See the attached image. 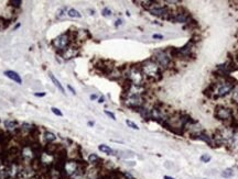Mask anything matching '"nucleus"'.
Returning <instances> with one entry per match:
<instances>
[{
  "label": "nucleus",
  "mask_w": 238,
  "mask_h": 179,
  "mask_svg": "<svg viewBox=\"0 0 238 179\" xmlns=\"http://www.w3.org/2000/svg\"><path fill=\"white\" fill-rule=\"evenodd\" d=\"M216 80L212 83L206 89L204 94L213 100H217L219 98H224L227 94H229L234 90V88L237 86L236 80L232 76H215Z\"/></svg>",
  "instance_id": "1"
},
{
  "label": "nucleus",
  "mask_w": 238,
  "mask_h": 179,
  "mask_svg": "<svg viewBox=\"0 0 238 179\" xmlns=\"http://www.w3.org/2000/svg\"><path fill=\"white\" fill-rule=\"evenodd\" d=\"M140 69L142 71L144 79L150 81H159L162 78V69L152 58H149L143 61L140 65Z\"/></svg>",
  "instance_id": "2"
},
{
  "label": "nucleus",
  "mask_w": 238,
  "mask_h": 179,
  "mask_svg": "<svg viewBox=\"0 0 238 179\" xmlns=\"http://www.w3.org/2000/svg\"><path fill=\"white\" fill-rule=\"evenodd\" d=\"M151 58L160 66L162 71L169 69L173 65V57L171 56L169 50H157L153 52Z\"/></svg>",
  "instance_id": "3"
},
{
  "label": "nucleus",
  "mask_w": 238,
  "mask_h": 179,
  "mask_svg": "<svg viewBox=\"0 0 238 179\" xmlns=\"http://www.w3.org/2000/svg\"><path fill=\"white\" fill-rule=\"evenodd\" d=\"M214 117L224 123L225 127H229L234 121L235 114H234V110L232 108L224 106V104H218L214 110Z\"/></svg>",
  "instance_id": "4"
},
{
  "label": "nucleus",
  "mask_w": 238,
  "mask_h": 179,
  "mask_svg": "<svg viewBox=\"0 0 238 179\" xmlns=\"http://www.w3.org/2000/svg\"><path fill=\"white\" fill-rule=\"evenodd\" d=\"M124 75L126 76V80H128L131 85H144V76H143L142 71L140 69V66H131Z\"/></svg>",
  "instance_id": "5"
},
{
  "label": "nucleus",
  "mask_w": 238,
  "mask_h": 179,
  "mask_svg": "<svg viewBox=\"0 0 238 179\" xmlns=\"http://www.w3.org/2000/svg\"><path fill=\"white\" fill-rule=\"evenodd\" d=\"M167 20L172 22V23L187 24L193 20V18H192V15L187 10H185L184 8H179L176 11H172Z\"/></svg>",
  "instance_id": "6"
},
{
  "label": "nucleus",
  "mask_w": 238,
  "mask_h": 179,
  "mask_svg": "<svg viewBox=\"0 0 238 179\" xmlns=\"http://www.w3.org/2000/svg\"><path fill=\"white\" fill-rule=\"evenodd\" d=\"M73 43V38H72V32H65V33L58 35L57 38H55L52 41V45L53 47L56 50L57 52L61 53L63 51H65L67 47L71 45Z\"/></svg>",
  "instance_id": "7"
},
{
  "label": "nucleus",
  "mask_w": 238,
  "mask_h": 179,
  "mask_svg": "<svg viewBox=\"0 0 238 179\" xmlns=\"http://www.w3.org/2000/svg\"><path fill=\"white\" fill-rule=\"evenodd\" d=\"M150 13L154 15V17H158V18H161V19H168V17L171 14L172 10L165 5H160L158 1H154L153 5L149 8L148 10Z\"/></svg>",
  "instance_id": "8"
},
{
  "label": "nucleus",
  "mask_w": 238,
  "mask_h": 179,
  "mask_svg": "<svg viewBox=\"0 0 238 179\" xmlns=\"http://www.w3.org/2000/svg\"><path fill=\"white\" fill-rule=\"evenodd\" d=\"M123 101L126 107L134 110H139L144 104L143 96H124Z\"/></svg>",
  "instance_id": "9"
},
{
  "label": "nucleus",
  "mask_w": 238,
  "mask_h": 179,
  "mask_svg": "<svg viewBox=\"0 0 238 179\" xmlns=\"http://www.w3.org/2000/svg\"><path fill=\"white\" fill-rule=\"evenodd\" d=\"M77 55H78V48H77L76 46H74L73 44L70 45L65 51H63V52L61 53V56H62L64 59H66V61L76 57Z\"/></svg>",
  "instance_id": "10"
},
{
  "label": "nucleus",
  "mask_w": 238,
  "mask_h": 179,
  "mask_svg": "<svg viewBox=\"0 0 238 179\" xmlns=\"http://www.w3.org/2000/svg\"><path fill=\"white\" fill-rule=\"evenodd\" d=\"M4 74H5L6 77H8L9 79L13 80L14 83H17V84H19V85L22 84V79H21V77H20V75L18 73H15V71H5Z\"/></svg>",
  "instance_id": "11"
},
{
  "label": "nucleus",
  "mask_w": 238,
  "mask_h": 179,
  "mask_svg": "<svg viewBox=\"0 0 238 179\" xmlns=\"http://www.w3.org/2000/svg\"><path fill=\"white\" fill-rule=\"evenodd\" d=\"M49 77H50V79L52 80V83L54 84V85H55V87H56L57 89L60 90V91H61V92H62L63 94H65V89L63 88L62 84H61V83H60V81L57 80L56 77H55V76L53 75L52 73H50V74H49Z\"/></svg>",
  "instance_id": "12"
},
{
  "label": "nucleus",
  "mask_w": 238,
  "mask_h": 179,
  "mask_svg": "<svg viewBox=\"0 0 238 179\" xmlns=\"http://www.w3.org/2000/svg\"><path fill=\"white\" fill-rule=\"evenodd\" d=\"M43 138H44V141L46 142L48 144H51V143H53V142L56 140V136H55L54 133L50 132V131H46V132H44V134H43Z\"/></svg>",
  "instance_id": "13"
},
{
  "label": "nucleus",
  "mask_w": 238,
  "mask_h": 179,
  "mask_svg": "<svg viewBox=\"0 0 238 179\" xmlns=\"http://www.w3.org/2000/svg\"><path fill=\"white\" fill-rule=\"evenodd\" d=\"M98 150H99L101 153L107 154V155H114V153H115V151L111 147H109L108 145H105V144H100V145L98 146Z\"/></svg>",
  "instance_id": "14"
},
{
  "label": "nucleus",
  "mask_w": 238,
  "mask_h": 179,
  "mask_svg": "<svg viewBox=\"0 0 238 179\" xmlns=\"http://www.w3.org/2000/svg\"><path fill=\"white\" fill-rule=\"evenodd\" d=\"M100 157L98 155H96V154H89L88 155V163L89 164H92V165H97L98 164V162H100Z\"/></svg>",
  "instance_id": "15"
},
{
  "label": "nucleus",
  "mask_w": 238,
  "mask_h": 179,
  "mask_svg": "<svg viewBox=\"0 0 238 179\" xmlns=\"http://www.w3.org/2000/svg\"><path fill=\"white\" fill-rule=\"evenodd\" d=\"M66 13H67V15L71 17V18H82V14L80 13V11H77V10L74 9V8L68 9Z\"/></svg>",
  "instance_id": "16"
},
{
  "label": "nucleus",
  "mask_w": 238,
  "mask_h": 179,
  "mask_svg": "<svg viewBox=\"0 0 238 179\" xmlns=\"http://www.w3.org/2000/svg\"><path fill=\"white\" fill-rule=\"evenodd\" d=\"M232 101H233L234 104H236V107L238 108V85L232 91Z\"/></svg>",
  "instance_id": "17"
},
{
  "label": "nucleus",
  "mask_w": 238,
  "mask_h": 179,
  "mask_svg": "<svg viewBox=\"0 0 238 179\" xmlns=\"http://www.w3.org/2000/svg\"><path fill=\"white\" fill-rule=\"evenodd\" d=\"M233 176H234L233 168H226L224 171H222V177H224V178H230Z\"/></svg>",
  "instance_id": "18"
},
{
  "label": "nucleus",
  "mask_w": 238,
  "mask_h": 179,
  "mask_svg": "<svg viewBox=\"0 0 238 179\" xmlns=\"http://www.w3.org/2000/svg\"><path fill=\"white\" fill-rule=\"evenodd\" d=\"M17 125H18V122H17V121H13V120H7V121H5V127H7V129H9V130L14 129Z\"/></svg>",
  "instance_id": "19"
},
{
  "label": "nucleus",
  "mask_w": 238,
  "mask_h": 179,
  "mask_svg": "<svg viewBox=\"0 0 238 179\" xmlns=\"http://www.w3.org/2000/svg\"><path fill=\"white\" fill-rule=\"evenodd\" d=\"M101 14H103L104 17H106V18H109V17L113 15V11H111L109 8H104L103 11H101Z\"/></svg>",
  "instance_id": "20"
},
{
  "label": "nucleus",
  "mask_w": 238,
  "mask_h": 179,
  "mask_svg": "<svg viewBox=\"0 0 238 179\" xmlns=\"http://www.w3.org/2000/svg\"><path fill=\"white\" fill-rule=\"evenodd\" d=\"M126 124L128 125L129 127H131V129H133V130H139V127L136 124V123L133 122V121H131V120H126Z\"/></svg>",
  "instance_id": "21"
},
{
  "label": "nucleus",
  "mask_w": 238,
  "mask_h": 179,
  "mask_svg": "<svg viewBox=\"0 0 238 179\" xmlns=\"http://www.w3.org/2000/svg\"><path fill=\"white\" fill-rule=\"evenodd\" d=\"M211 159H212V157L210 155H207V154H204V155H202L200 157V160L202 163H210Z\"/></svg>",
  "instance_id": "22"
},
{
  "label": "nucleus",
  "mask_w": 238,
  "mask_h": 179,
  "mask_svg": "<svg viewBox=\"0 0 238 179\" xmlns=\"http://www.w3.org/2000/svg\"><path fill=\"white\" fill-rule=\"evenodd\" d=\"M51 111H52L55 115H57V117H63V113H62V111L60 110V109H57V108H55V107H52L51 108Z\"/></svg>",
  "instance_id": "23"
},
{
  "label": "nucleus",
  "mask_w": 238,
  "mask_h": 179,
  "mask_svg": "<svg viewBox=\"0 0 238 179\" xmlns=\"http://www.w3.org/2000/svg\"><path fill=\"white\" fill-rule=\"evenodd\" d=\"M104 112H105L106 115H108V117H109L110 119H113V120H116V115H115V114H114L113 112H110V111H108V110H105Z\"/></svg>",
  "instance_id": "24"
},
{
  "label": "nucleus",
  "mask_w": 238,
  "mask_h": 179,
  "mask_svg": "<svg viewBox=\"0 0 238 179\" xmlns=\"http://www.w3.org/2000/svg\"><path fill=\"white\" fill-rule=\"evenodd\" d=\"M10 3H12V6H14V7H20L21 6V3H22V1H19V0H17V1H10Z\"/></svg>",
  "instance_id": "25"
},
{
  "label": "nucleus",
  "mask_w": 238,
  "mask_h": 179,
  "mask_svg": "<svg viewBox=\"0 0 238 179\" xmlns=\"http://www.w3.org/2000/svg\"><path fill=\"white\" fill-rule=\"evenodd\" d=\"M152 38H154V40H162V38H163V35H162V34H153Z\"/></svg>",
  "instance_id": "26"
},
{
  "label": "nucleus",
  "mask_w": 238,
  "mask_h": 179,
  "mask_svg": "<svg viewBox=\"0 0 238 179\" xmlns=\"http://www.w3.org/2000/svg\"><path fill=\"white\" fill-rule=\"evenodd\" d=\"M67 89L70 90V91H71V92H72L73 94H74V96L76 94V91H75V89H74V88H73V87H72L71 85H67Z\"/></svg>",
  "instance_id": "27"
},
{
  "label": "nucleus",
  "mask_w": 238,
  "mask_h": 179,
  "mask_svg": "<svg viewBox=\"0 0 238 179\" xmlns=\"http://www.w3.org/2000/svg\"><path fill=\"white\" fill-rule=\"evenodd\" d=\"M120 24H123V20H121V19L116 20V22H115V27H119Z\"/></svg>",
  "instance_id": "28"
},
{
  "label": "nucleus",
  "mask_w": 238,
  "mask_h": 179,
  "mask_svg": "<svg viewBox=\"0 0 238 179\" xmlns=\"http://www.w3.org/2000/svg\"><path fill=\"white\" fill-rule=\"evenodd\" d=\"M45 92H40V94H38V92H35V94H34V96H35V97H39V98H40V97H44V96H45Z\"/></svg>",
  "instance_id": "29"
},
{
  "label": "nucleus",
  "mask_w": 238,
  "mask_h": 179,
  "mask_svg": "<svg viewBox=\"0 0 238 179\" xmlns=\"http://www.w3.org/2000/svg\"><path fill=\"white\" fill-rule=\"evenodd\" d=\"M105 101V97L104 96H100L99 98H98V103H103Z\"/></svg>",
  "instance_id": "30"
},
{
  "label": "nucleus",
  "mask_w": 238,
  "mask_h": 179,
  "mask_svg": "<svg viewBox=\"0 0 238 179\" xmlns=\"http://www.w3.org/2000/svg\"><path fill=\"white\" fill-rule=\"evenodd\" d=\"M89 98H91V100H98V96H97V94H91V97H89Z\"/></svg>",
  "instance_id": "31"
},
{
  "label": "nucleus",
  "mask_w": 238,
  "mask_h": 179,
  "mask_svg": "<svg viewBox=\"0 0 238 179\" xmlns=\"http://www.w3.org/2000/svg\"><path fill=\"white\" fill-rule=\"evenodd\" d=\"M163 179H175V178H173V177H171V176H164Z\"/></svg>",
  "instance_id": "32"
},
{
  "label": "nucleus",
  "mask_w": 238,
  "mask_h": 179,
  "mask_svg": "<svg viewBox=\"0 0 238 179\" xmlns=\"http://www.w3.org/2000/svg\"><path fill=\"white\" fill-rule=\"evenodd\" d=\"M94 124H95V123L93 122V121H89V122H88V125H89V127H94Z\"/></svg>",
  "instance_id": "33"
}]
</instances>
